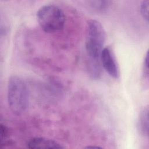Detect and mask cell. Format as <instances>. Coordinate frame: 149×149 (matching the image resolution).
<instances>
[{
  "label": "cell",
  "instance_id": "cell-1",
  "mask_svg": "<svg viewBox=\"0 0 149 149\" xmlns=\"http://www.w3.org/2000/svg\"><path fill=\"white\" fill-rule=\"evenodd\" d=\"M105 41V32L97 20H89L86 24L85 47L87 57V67L93 78L101 74V55Z\"/></svg>",
  "mask_w": 149,
  "mask_h": 149
},
{
  "label": "cell",
  "instance_id": "cell-7",
  "mask_svg": "<svg viewBox=\"0 0 149 149\" xmlns=\"http://www.w3.org/2000/svg\"><path fill=\"white\" fill-rule=\"evenodd\" d=\"M110 2L107 1H90V5L97 10L102 11L108 8Z\"/></svg>",
  "mask_w": 149,
  "mask_h": 149
},
{
  "label": "cell",
  "instance_id": "cell-3",
  "mask_svg": "<svg viewBox=\"0 0 149 149\" xmlns=\"http://www.w3.org/2000/svg\"><path fill=\"white\" fill-rule=\"evenodd\" d=\"M37 18L41 28L47 33H55L62 29L66 20L63 10L54 4L40 7L37 12Z\"/></svg>",
  "mask_w": 149,
  "mask_h": 149
},
{
  "label": "cell",
  "instance_id": "cell-2",
  "mask_svg": "<svg viewBox=\"0 0 149 149\" xmlns=\"http://www.w3.org/2000/svg\"><path fill=\"white\" fill-rule=\"evenodd\" d=\"M7 99L11 111L19 115L26 111L29 104V93L24 81L13 75L9 78L7 87Z\"/></svg>",
  "mask_w": 149,
  "mask_h": 149
},
{
  "label": "cell",
  "instance_id": "cell-6",
  "mask_svg": "<svg viewBox=\"0 0 149 149\" xmlns=\"http://www.w3.org/2000/svg\"><path fill=\"white\" fill-rule=\"evenodd\" d=\"M137 128L139 133L143 136H148V108L145 107L140 112Z\"/></svg>",
  "mask_w": 149,
  "mask_h": 149
},
{
  "label": "cell",
  "instance_id": "cell-10",
  "mask_svg": "<svg viewBox=\"0 0 149 149\" xmlns=\"http://www.w3.org/2000/svg\"><path fill=\"white\" fill-rule=\"evenodd\" d=\"M143 74L145 79H148V54L147 52L143 62Z\"/></svg>",
  "mask_w": 149,
  "mask_h": 149
},
{
  "label": "cell",
  "instance_id": "cell-9",
  "mask_svg": "<svg viewBox=\"0 0 149 149\" xmlns=\"http://www.w3.org/2000/svg\"><path fill=\"white\" fill-rule=\"evenodd\" d=\"M148 8H149V1H143L140 5V12L143 17L147 22L148 20Z\"/></svg>",
  "mask_w": 149,
  "mask_h": 149
},
{
  "label": "cell",
  "instance_id": "cell-8",
  "mask_svg": "<svg viewBox=\"0 0 149 149\" xmlns=\"http://www.w3.org/2000/svg\"><path fill=\"white\" fill-rule=\"evenodd\" d=\"M0 135H1V146L8 144L9 142L8 138L9 135V131L8 127L2 123L0 126Z\"/></svg>",
  "mask_w": 149,
  "mask_h": 149
},
{
  "label": "cell",
  "instance_id": "cell-5",
  "mask_svg": "<svg viewBox=\"0 0 149 149\" xmlns=\"http://www.w3.org/2000/svg\"><path fill=\"white\" fill-rule=\"evenodd\" d=\"M28 148H49L59 149L64 147L57 141L44 137H34L29 140L27 143Z\"/></svg>",
  "mask_w": 149,
  "mask_h": 149
},
{
  "label": "cell",
  "instance_id": "cell-11",
  "mask_svg": "<svg viewBox=\"0 0 149 149\" xmlns=\"http://www.w3.org/2000/svg\"><path fill=\"white\" fill-rule=\"evenodd\" d=\"M87 148H95V149H98V148H101V147H100L98 146H88L86 147Z\"/></svg>",
  "mask_w": 149,
  "mask_h": 149
},
{
  "label": "cell",
  "instance_id": "cell-4",
  "mask_svg": "<svg viewBox=\"0 0 149 149\" xmlns=\"http://www.w3.org/2000/svg\"><path fill=\"white\" fill-rule=\"evenodd\" d=\"M100 59L102 66L108 74L114 79H118L120 75L119 68L114 53L109 47L103 48Z\"/></svg>",
  "mask_w": 149,
  "mask_h": 149
}]
</instances>
